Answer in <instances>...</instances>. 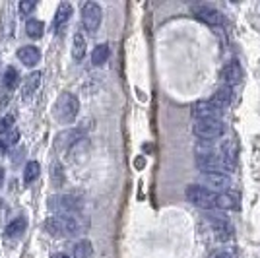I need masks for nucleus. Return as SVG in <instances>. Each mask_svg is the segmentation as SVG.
I'll list each match as a JSON object with an SVG mask.
<instances>
[{
    "label": "nucleus",
    "mask_w": 260,
    "mask_h": 258,
    "mask_svg": "<svg viewBox=\"0 0 260 258\" xmlns=\"http://www.w3.org/2000/svg\"><path fill=\"white\" fill-rule=\"evenodd\" d=\"M78 140H84V138H82V130L70 128L56 136V146H58V148H70V146H74Z\"/></svg>",
    "instance_id": "15"
},
{
    "label": "nucleus",
    "mask_w": 260,
    "mask_h": 258,
    "mask_svg": "<svg viewBox=\"0 0 260 258\" xmlns=\"http://www.w3.org/2000/svg\"><path fill=\"white\" fill-rule=\"evenodd\" d=\"M91 256V243L89 241H80L72 248V258H89Z\"/></svg>",
    "instance_id": "22"
},
{
    "label": "nucleus",
    "mask_w": 260,
    "mask_h": 258,
    "mask_svg": "<svg viewBox=\"0 0 260 258\" xmlns=\"http://www.w3.org/2000/svg\"><path fill=\"white\" fill-rule=\"evenodd\" d=\"M18 82H20V76L16 72V68L8 66L6 74H4V86H6V89H14V87L18 86Z\"/></svg>",
    "instance_id": "25"
},
{
    "label": "nucleus",
    "mask_w": 260,
    "mask_h": 258,
    "mask_svg": "<svg viewBox=\"0 0 260 258\" xmlns=\"http://www.w3.org/2000/svg\"><path fill=\"white\" fill-rule=\"evenodd\" d=\"M221 78H223V82H225V86L233 87L241 84L243 82V68L239 62H228V64L223 66V70H221Z\"/></svg>",
    "instance_id": "11"
},
{
    "label": "nucleus",
    "mask_w": 260,
    "mask_h": 258,
    "mask_svg": "<svg viewBox=\"0 0 260 258\" xmlns=\"http://www.w3.org/2000/svg\"><path fill=\"white\" fill-rule=\"evenodd\" d=\"M212 227H214V233H216V237L219 241H229V239L233 237V229H231V225H229L225 219L216 217V219L212 221Z\"/></svg>",
    "instance_id": "16"
},
{
    "label": "nucleus",
    "mask_w": 260,
    "mask_h": 258,
    "mask_svg": "<svg viewBox=\"0 0 260 258\" xmlns=\"http://www.w3.org/2000/svg\"><path fill=\"white\" fill-rule=\"evenodd\" d=\"M49 208L60 215H72L82 208V202L74 196H54L49 200Z\"/></svg>",
    "instance_id": "9"
},
{
    "label": "nucleus",
    "mask_w": 260,
    "mask_h": 258,
    "mask_svg": "<svg viewBox=\"0 0 260 258\" xmlns=\"http://www.w3.org/2000/svg\"><path fill=\"white\" fill-rule=\"evenodd\" d=\"M210 258H231V254H228L225 250H217V252H214Z\"/></svg>",
    "instance_id": "28"
},
{
    "label": "nucleus",
    "mask_w": 260,
    "mask_h": 258,
    "mask_svg": "<svg viewBox=\"0 0 260 258\" xmlns=\"http://www.w3.org/2000/svg\"><path fill=\"white\" fill-rule=\"evenodd\" d=\"M45 229L53 237H74L80 233L82 223L74 215H54L45 221Z\"/></svg>",
    "instance_id": "1"
},
{
    "label": "nucleus",
    "mask_w": 260,
    "mask_h": 258,
    "mask_svg": "<svg viewBox=\"0 0 260 258\" xmlns=\"http://www.w3.org/2000/svg\"><path fill=\"white\" fill-rule=\"evenodd\" d=\"M4 148H6V146H4V140H0V153L4 151Z\"/></svg>",
    "instance_id": "30"
},
{
    "label": "nucleus",
    "mask_w": 260,
    "mask_h": 258,
    "mask_svg": "<svg viewBox=\"0 0 260 258\" xmlns=\"http://www.w3.org/2000/svg\"><path fill=\"white\" fill-rule=\"evenodd\" d=\"M192 132L200 140L212 142L225 134V124L221 120H196L194 126H192Z\"/></svg>",
    "instance_id": "5"
},
{
    "label": "nucleus",
    "mask_w": 260,
    "mask_h": 258,
    "mask_svg": "<svg viewBox=\"0 0 260 258\" xmlns=\"http://www.w3.org/2000/svg\"><path fill=\"white\" fill-rule=\"evenodd\" d=\"M25 227H27V219L25 217H16L14 221H10L6 229H4V235L6 237H18L20 233L25 231Z\"/></svg>",
    "instance_id": "19"
},
{
    "label": "nucleus",
    "mask_w": 260,
    "mask_h": 258,
    "mask_svg": "<svg viewBox=\"0 0 260 258\" xmlns=\"http://www.w3.org/2000/svg\"><path fill=\"white\" fill-rule=\"evenodd\" d=\"M33 10H35V2H20V12H22L23 16L31 14Z\"/></svg>",
    "instance_id": "27"
},
{
    "label": "nucleus",
    "mask_w": 260,
    "mask_h": 258,
    "mask_svg": "<svg viewBox=\"0 0 260 258\" xmlns=\"http://www.w3.org/2000/svg\"><path fill=\"white\" fill-rule=\"evenodd\" d=\"M41 86V72H31L29 76H25L22 82V93L25 99H29V97L39 89Z\"/></svg>",
    "instance_id": "14"
},
{
    "label": "nucleus",
    "mask_w": 260,
    "mask_h": 258,
    "mask_svg": "<svg viewBox=\"0 0 260 258\" xmlns=\"http://www.w3.org/2000/svg\"><path fill=\"white\" fill-rule=\"evenodd\" d=\"M53 258H72V256H68L64 252H58V254H53Z\"/></svg>",
    "instance_id": "29"
},
{
    "label": "nucleus",
    "mask_w": 260,
    "mask_h": 258,
    "mask_svg": "<svg viewBox=\"0 0 260 258\" xmlns=\"http://www.w3.org/2000/svg\"><path fill=\"white\" fill-rule=\"evenodd\" d=\"M12 124H14V118H12L10 115H6V117L0 118V134H6V132H10Z\"/></svg>",
    "instance_id": "26"
},
{
    "label": "nucleus",
    "mask_w": 260,
    "mask_h": 258,
    "mask_svg": "<svg viewBox=\"0 0 260 258\" xmlns=\"http://www.w3.org/2000/svg\"><path fill=\"white\" fill-rule=\"evenodd\" d=\"M223 107H219L217 103L210 101H198L192 105V117L196 120H221Z\"/></svg>",
    "instance_id": "7"
},
{
    "label": "nucleus",
    "mask_w": 260,
    "mask_h": 258,
    "mask_svg": "<svg viewBox=\"0 0 260 258\" xmlns=\"http://www.w3.org/2000/svg\"><path fill=\"white\" fill-rule=\"evenodd\" d=\"M231 99H233V89H231L229 86L217 87V91L214 93V97H212V101H214V103H217L219 107H223V109L231 103Z\"/></svg>",
    "instance_id": "17"
},
{
    "label": "nucleus",
    "mask_w": 260,
    "mask_h": 258,
    "mask_svg": "<svg viewBox=\"0 0 260 258\" xmlns=\"http://www.w3.org/2000/svg\"><path fill=\"white\" fill-rule=\"evenodd\" d=\"M70 16H72V4H68V2L58 4V10H56V14H54V20H53V29H54V31H56V33L60 31L66 23H68Z\"/></svg>",
    "instance_id": "13"
},
{
    "label": "nucleus",
    "mask_w": 260,
    "mask_h": 258,
    "mask_svg": "<svg viewBox=\"0 0 260 258\" xmlns=\"http://www.w3.org/2000/svg\"><path fill=\"white\" fill-rule=\"evenodd\" d=\"M198 183H200V186H204V188L212 190V192L217 194V190H219V194H221L229 190L231 179H229L228 175H221V173H200Z\"/></svg>",
    "instance_id": "6"
},
{
    "label": "nucleus",
    "mask_w": 260,
    "mask_h": 258,
    "mask_svg": "<svg viewBox=\"0 0 260 258\" xmlns=\"http://www.w3.org/2000/svg\"><path fill=\"white\" fill-rule=\"evenodd\" d=\"M192 14H194L198 20H202L204 23L208 25H223V16H221V12L216 10V8H212V6H204V4H200V6H192Z\"/></svg>",
    "instance_id": "10"
},
{
    "label": "nucleus",
    "mask_w": 260,
    "mask_h": 258,
    "mask_svg": "<svg viewBox=\"0 0 260 258\" xmlns=\"http://www.w3.org/2000/svg\"><path fill=\"white\" fill-rule=\"evenodd\" d=\"M43 29H45V25L41 20H27V23H25V31H27V35L29 37H33V39H39L41 35H43Z\"/></svg>",
    "instance_id": "23"
},
{
    "label": "nucleus",
    "mask_w": 260,
    "mask_h": 258,
    "mask_svg": "<svg viewBox=\"0 0 260 258\" xmlns=\"http://www.w3.org/2000/svg\"><path fill=\"white\" fill-rule=\"evenodd\" d=\"M78 109H80V103H78L76 95L72 93H60V97L56 99V105H54V117L60 124H72L74 118L78 117Z\"/></svg>",
    "instance_id": "3"
},
{
    "label": "nucleus",
    "mask_w": 260,
    "mask_h": 258,
    "mask_svg": "<svg viewBox=\"0 0 260 258\" xmlns=\"http://www.w3.org/2000/svg\"><path fill=\"white\" fill-rule=\"evenodd\" d=\"M216 208H219V210H237L239 208L237 196H235V194H229V192L217 194Z\"/></svg>",
    "instance_id": "18"
},
{
    "label": "nucleus",
    "mask_w": 260,
    "mask_h": 258,
    "mask_svg": "<svg viewBox=\"0 0 260 258\" xmlns=\"http://www.w3.org/2000/svg\"><path fill=\"white\" fill-rule=\"evenodd\" d=\"M186 200L190 204H194L196 208L212 210L217 204V194L200 186V184H190V186H186Z\"/></svg>",
    "instance_id": "4"
},
{
    "label": "nucleus",
    "mask_w": 260,
    "mask_h": 258,
    "mask_svg": "<svg viewBox=\"0 0 260 258\" xmlns=\"http://www.w3.org/2000/svg\"><path fill=\"white\" fill-rule=\"evenodd\" d=\"M86 39H84V35L82 33H76L74 35V41H72V56L76 58V60H82L84 56H86Z\"/></svg>",
    "instance_id": "21"
},
{
    "label": "nucleus",
    "mask_w": 260,
    "mask_h": 258,
    "mask_svg": "<svg viewBox=\"0 0 260 258\" xmlns=\"http://www.w3.org/2000/svg\"><path fill=\"white\" fill-rule=\"evenodd\" d=\"M109 54H111V49H109L107 43H101L98 45L95 49H93V53H91V62L95 66H101L107 62Z\"/></svg>",
    "instance_id": "20"
},
{
    "label": "nucleus",
    "mask_w": 260,
    "mask_h": 258,
    "mask_svg": "<svg viewBox=\"0 0 260 258\" xmlns=\"http://www.w3.org/2000/svg\"><path fill=\"white\" fill-rule=\"evenodd\" d=\"M101 18H103V10L95 2H86L82 6V23L89 33H95L101 25Z\"/></svg>",
    "instance_id": "8"
},
{
    "label": "nucleus",
    "mask_w": 260,
    "mask_h": 258,
    "mask_svg": "<svg viewBox=\"0 0 260 258\" xmlns=\"http://www.w3.org/2000/svg\"><path fill=\"white\" fill-rule=\"evenodd\" d=\"M39 171H41L39 163L29 162L27 165H25V169H23V181H25V183H33V181L39 177Z\"/></svg>",
    "instance_id": "24"
},
{
    "label": "nucleus",
    "mask_w": 260,
    "mask_h": 258,
    "mask_svg": "<svg viewBox=\"0 0 260 258\" xmlns=\"http://www.w3.org/2000/svg\"><path fill=\"white\" fill-rule=\"evenodd\" d=\"M196 165L202 169V173H221V175H228L235 167V163H231L223 155H217L212 151L198 153L196 155Z\"/></svg>",
    "instance_id": "2"
},
{
    "label": "nucleus",
    "mask_w": 260,
    "mask_h": 258,
    "mask_svg": "<svg viewBox=\"0 0 260 258\" xmlns=\"http://www.w3.org/2000/svg\"><path fill=\"white\" fill-rule=\"evenodd\" d=\"M18 58L22 60L25 66H37V62L41 60V53H39V49L37 47H31V45H25L22 49H18Z\"/></svg>",
    "instance_id": "12"
}]
</instances>
